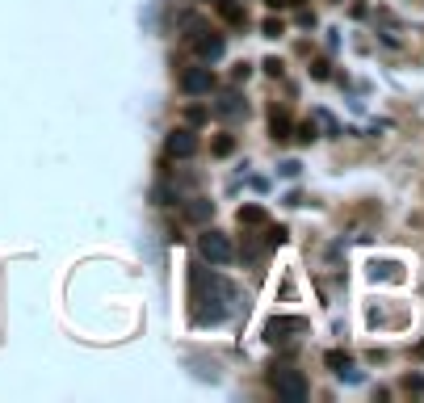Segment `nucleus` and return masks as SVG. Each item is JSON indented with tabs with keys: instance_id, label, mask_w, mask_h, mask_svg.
Segmentation results:
<instances>
[{
	"instance_id": "f257e3e1",
	"label": "nucleus",
	"mask_w": 424,
	"mask_h": 403,
	"mask_svg": "<svg viewBox=\"0 0 424 403\" xmlns=\"http://www.w3.org/2000/svg\"><path fill=\"white\" fill-rule=\"evenodd\" d=\"M193 290H198V320H202V324H219V320L227 315L231 290H227L214 273H206V269L193 273Z\"/></svg>"
},
{
	"instance_id": "f03ea898",
	"label": "nucleus",
	"mask_w": 424,
	"mask_h": 403,
	"mask_svg": "<svg viewBox=\"0 0 424 403\" xmlns=\"http://www.w3.org/2000/svg\"><path fill=\"white\" fill-rule=\"evenodd\" d=\"M269 383H273V391L286 403L307 399V378H303V370H294V366H278V370L269 374Z\"/></svg>"
},
{
	"instance_id": "7ed1b4c3",
	"label": "nucleus",
	"mask_w": 424,
	"mask_h": 403,
	"mask_svg": "<svg viewBox=\"0 0 424 403\" xmlns=\"http://www.w3.org/2000/svg\"><path fill=\"white\" fill-rule=\"evenodd\" d=\"M303 332H307V320H299V315H273V320H265V341L269 345H286V341H303Z\"/></svg>"
},
{
	"instance_id": "20e7f679",
	"label": "nucleus",
	"mask_w": 424,
	"mask_h": 403,
	"mask_svg": "<svg viewBox=\"0 0 424 403\" xmlns=\"http://www.w3.org/2000/svg\"><path fill=\"white\" fill-rule=\"evenodd\" d=\"M198 248H202V257H206L210 265H227V261L235 257V244H231V235H223V231H206V235L198 240Z\"/></svg>"
},
{
	"instance_id": "39448f33",
	"label": "nucleus",
	"mask_w": 424,
	"mask_h": 403,
	"mask_svg": "<svg viewBox=\"0 0 424 403\" xmlns=\"http://www.w3.org/2000/svg\"><path fill=\"white\" fill-rule=\"evenodd\" d=\"M193 151H198V135H193L189 126L172 130V135L164 139V156H168V160H189Z\"/></svg>"
},
{
	"instance_id": "423d86ee",
	"label": "nucleus",
	"mask_w": 424,
	"mask_h": 403,
	"mask_svg": "<svg viewBox=\"0 0 424 403\" xmlns=\"http://www.w3.org/2000/svg\"><path fill=\"white\" fill-rule=\"evenodd\" d=\"M181 88H185L189 97H202V93L214 88V71H210V67H185V71H181Z\"/></svg>"
},
{
	"instance_id": "0eeeda50",
	"label": "nucleus",
	"mask_w": 424,
	"mask_h": 403,
	"mask_svg": "<svg viewBox=\"0 0 424 403\" xmlns=\"http://www.w3.org/2000/svg\"><path fill=\"white\" fill-rule=\"evenodd\" d=\"M193 50H198V59H219V55H223V34L198 29V34H193Z\"/></svg>"
},
{
	"instance_id": "6e6552de",
	"label": "nucleus",
	"mask_w": 424,
	"mask_h": 403,
	"mask_svg": "<svg viewBox=\"0 0 424 403\" xmlns=\"http://www.w3.org/2000/svg\"><path fill=\"white\" fill-rule=\"evenodd\" d=\"M219 114H223V118H244V97H240V93H227V97L219 101Z\"/></svg>"
},
{
	"instance_id": "1a4fd4ad",
	"label": "nucleus",
	"mask_w": 424,
	"mask_h": 403,
	"mask_svg": "<svg viewBox=\"0 0 424 403\" xmlns=\"http://www.w3.org/2000/svg\"><path fill=\"white\" fill-rule=\"evenodd\" d=\"M219 13H223V21H231V25L244 21V4H235V0H219Z\"/></svg>"
},
{
	"instance_id": "9d476101",
	"label": "nucleus",
	"mask_w": 424,
	"mask_h": 403,
	"mask_svg": "<svg viewBox=\"0 0 424 403\" xmlns=\"http://www.w3.org/2000/svg\"><path fill=\"white\" fill-rule=\"evenodd\" d=\"M185 214H189V219H193V223H206V219H210V214H214V206H210V202H202V198H198V202H189V210H185Z\"/></svg>"
},
{
	"instance_id": "9b49d317",
	"label": "nucleus",
	"mask_w": 424,
	"mask_h": 403,
	"mask_svg": "<svg viewBox=\"0 0 424 403\" xmlns=\"http://www.w3.org/2000/svg\"><path fill=\"white\" fill-rule=\"evenodd\" d=\"M290 130H294L290 118L286 114H273V139H290Z\"/></svg>"
},
{
	"instance_id": "f8f14e48",
	"label": "nucleus",
	"mask_w": 424,
	"mask_h": 403,
	"mask_svg": "<svg viewBox=\"0 0 424 403\" xmlns=\"http://www.w3.org/2000/svg\"><path fill=\"white\" fill-rule=\"evenodd\" d=\"M240 223H248V227L252 223H265V210L261 206H240Z\"/></svg>"
},
{
	"instance_id": "ddd939ff",
	"label": "nucleus",
	"mask_w": 424,
	"mask_h": 403,
	"mask_svg": "<svg viewBox=\"0 0 424 403\" xmlns=\"http://www.w3.org/2000/svg\"><path fill=\"white\" fill-rule=\"evenodd\" d=\"M231 147H235V139H231V135H219V139L210 143V151H214V156H227Z\"/></svg>"
},
{
	"instance_id": "4468645a",
	"label": "nucleus",
	"mask_w": 424,
	"mask_h": 403,
	"mask_svg": "<svg viewBox=\"0 0 424 403\" xmlns=\"http://www.w3.org/2000/svg\"><path fill=\"white\" fill-rule=\"evenodd\" d=\"M328 370H336V374H349V357H345V353H328Z\"/></svg>"
},
{
	"instance_id": "2eb2a0df",
	"label": "nucleus",
	"mask_w": 424,
	"mask_h": 403,
	"mask_svg": "<svg viewBox=\"0 0 424 403\" xmlns=\"http://www.w3.org/2000/svg\"><path fill=\"white\" fill-rule=\"evenodd\" d=\"M261 34H265V38H282V21H278V17H269V21L261 25Z\"/></svg>"
},
{
	"instance_id": "dca6fc26",
	"label": "nucleus",
	"mask_w": 424,
	"mask_h": 403,
	"mask_svg": "<svg viewBox=\"0 0 424 403\" xmlns=\"http://www.w3.org/2000/svg\"><path fill=\"white\" fill-rule=\"evenodd\" d=\"M185 118H189V126H202V122H206V109H202V105H189Z\"/></svg>"
},
{
	"instance_id": "f3484780",
	"label": "nucleus",
	"mask_w": 424,
	"mask_h": 403,
	"mask_svg": "<svg viewBox=\"0 0 424 403\" xmlns=\"http://www.w3.org/2000/svg\"><path fill=\"white\" fill-rule=\"evenodd\" d=\"M265 71L269 76H282V59H265Z\"/></svg>"
},
{
	"instance_id": "a211bd4d",
	"label": "nucleus",
	"mask_w": 424,
	"mask_h": 403,
	"mask_svg": "<svg viewBox=\"0 0 424 403\" xmlns=\"http://www.w3.org/2000/svg\"><path fill=\"white\" fill-rule=\"evenodd\" d=\"M290 135H299L303 143H311V139H315V130H311V126H299V130H290Z\"/></svg>"
},
{
	"instance_id": "6ab92c4d",
	"label": "nucleus",
	"mask_w": 424,
	"mask_h": 403,
	"mask_svg": "<svg viewBox=\"0 0 424 403\" xmlns=\"http://www.w3.org/2000/svg\"><path fill=\"white\" fill-rule=\"evenodd\" d=\"M408 391H416V395L424 391V378H420V374H412V378H408Z\"/></svg>"
},
{
	"instance_id": "aec40b11",
	"label": "nucleus",
	"mask_w": 424,
	"mask_h": 403,
	"mask_svg": "<svg viewBox=\"0 0 424 403\" xmlns=\"http://www.w3.org/2000/svg\"><path fill=\"white\" fill-rule=\"evenodd\" d=\"M269 8H286V4H303V0H265Z\"/></svg>"
},
{
	"instance_id": "412c9836",
	"label": "nucleus",
	"mask_w": 424,
	"mask_h": 403,
	"mask_svg": "<svg viewBox=\"0 0 424 403\" xmlns=\"http://www.w3.org/2000/svg\"><path fill=\"white\" fill-rule=\"evenodd\" d=\"M202 4H214V0H202Z\"/></svg>"
}]
</instances>
